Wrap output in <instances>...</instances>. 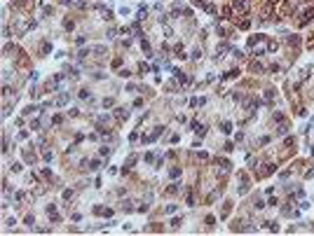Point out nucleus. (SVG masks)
<instances>
[{
	"instance_id": "f257e3e1",
	"label": "nucleus",
	"mask_w": 314,
	"mask_h": 236,
	"mask_svg": "<svg viewBox=\"0 0 314 236\" xmlns=\"http://www.w3.org/2000/svg\"><path fill=\"white\" fill-rule=\"evenodd\" d=\"M246 192H249V180L246 178H244V180L239 178V194H246Z\"/></svg>"
},
{
	"instance_id": "f03ea898",
	"label": "nucleus",
	"mask_w": 314,
	"mask_h": 236,
	"mask_svg": "<svg viewBox=\"0 0 314 236\" xmlns=\"http://www.w3.org/2000/svg\"><path fill=\"white\" fill-rule=\"evenodd\" d=\"M115 112H117V119H120V122H124V119H127V110H124V108H117Z\"/></svg>"
},
{
	"instance_id": "7ed1b4c3",
	"label": "nucleus",
	"mask_w": 314,
	"mask_h": 236,
	"mask_svg": "<svg viewBox=\"0 0 314 236\" xmlns=\"http://www.w3.org/2000/svg\"><path fill=\"white\" fill-rule=\"evenodd\" d=\"M68 98H71L68 94H61V96L56 98V105H66V103H68Z\"/></svg>"
},
{
	"instance_id": "20e7f679",
	"label": "nucleus",
	"mask_w": 314,
	"mask_h": 236,
	"mask_svg": "<svg viewBox=\"0 0 314 236\" xmlns=\"http://www.w3.org/2000/svg\"><path fill=\"white\" fill-rule=\"evenodd\" d=\"M220 129H223V133H230V129H232V124H230V122H223V124H220Z\"/></svg>"
},
{
	"instance_id": "39448f33",
	"label": "nucleus",
	"mask_w": 314,
	"mask_h": 236,
	"mask_svg": "<svg viewBox=\"0 0 314 236\" xmlns=\"http://www.w3.org/2000/svg\"><path fill=\"white\" fill-rule=\"evenodd\" d=\"M234 7L237 9H246V0H234Z\"/></svg>"
},
{
	"instance_id": "423d86ee",
	"label": "nucleus",
	"mask_w": 314,
	"mask_h": 236,
	"mask_svg": "<svg viewBox=\"0 0 314 236\" xmlns=\"http://www.w3.org/2000/svg\"><path fill=\"white\" fill-rule=\"evenodd\" d=\"M89 166H92V171H96V168H99V159H92V161H89Z\"/></svg>"
},
{
	"instance_id": "0eeeda50",
	"label": "nucleus",
	"mask_w": 314,
	"mask_h": 236,
	"mask_svg": "<svg viewBox=\"0 0 314 236\" xmlns=\"http://www.w3.org/2000/svg\"><path fill=\"white\" fill-rule=\"evenodd\" d=\"M92 51H94V54H106V47H94Z\"/></svg>"
},
{
	"instance_id": "6e6552de",
	"label": "nucleus",
	"mask_w": 314,
	"mask_h": 236,
	"mask_svg": "<svg viewBox=\"0 0 314 236\" xmlns=\"http://www.w3.org/2000/svg\"><path fill=\"white\" fill-rule=\"evenodd\" d=\"M124 210H127V213L134 210V204H131V201H124Z\"/></svg>"
},
{
	"instance_id": "1a4fd4ad",
	"label": "nucleus",
	"mask_w": 314,
	"mask_h": 236,
	"mask_svg": "<svg viewBox=\"0 0 314 236\" xmlns=\"http://www.w3.org/2000/svg\"><path fill=\"white\" fill-rule=\"evenodd\" d=\"M181 175V168H171V178H178Z\"/></svg>"
}]
</instances>
